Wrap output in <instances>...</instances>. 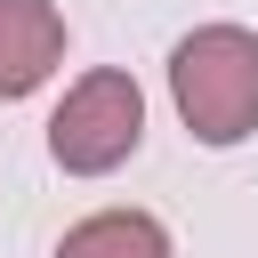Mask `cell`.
Listing matches in <instances>:
<instances>
[{"label":"cell","instance_id":"cell-1","mask_svg":"<svg viewBox=\"0 0 258 258\" xmlns=\"http://www.w3.org/2000/svg\"><path fill=\"white\" fill-rule=\"evenodd\" d=\"M169 105L194 145H242L258 129V32L250 24H194L169 48Z\"/></svg>","mask_w":258,"mask_h":258},{"label":"cell","instance_id":"cell-2","mask_svg":"<svg viewBox=\"0 0 258 258\" xmlns=\"http://www.w3.org/2000/svg\"><path fill=\"white\" fill-rule=\"evenodd\" d=\"M137 145H145V89L121 64L81 73L48 113V161L64 177H113Z\"/></svg>","mask_w":258,"mask_h":258},{"label":"cell","instance_id":"cell-3","mask_svg":"<svg viewBox=\"0 0 258 258\" xmlns=\"http://www.w3.org/2000/svg\"><path fill=\"white\" fill-rule=\"evenodd\" d=\"M64 64V8L56 0H0V105L32 97Z\"/></svg>","mask_w":258,"mask_h":258},{"label":"cell","instance_id":"cell-4","mask_svg":"<svg viewBox=\"0 0 258 258\" xmlns=\"http://www.w3.org/2000/svg\"><path fill=\"white\" fill-rule=\"evenodd\" d=\"M48 258H177V250H169V226L153 210H97V218L64 226V242Z\"/></svg>","mask_w":258,"mask_h":258}]
</instances>
